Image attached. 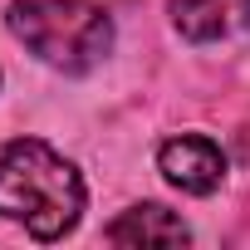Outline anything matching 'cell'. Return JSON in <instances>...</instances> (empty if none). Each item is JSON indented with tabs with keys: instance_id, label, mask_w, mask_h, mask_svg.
I'll use <instances>...</instances> for the list:
<instances>
[{
	"instance_id": "obj_1",
	"label": "cell",
	"mask_w": 250,
	"mask_h": 250,
	"mask_svg": "<svg viewBox=\"0 0 250 250\" xmlns=\"http://www.w3.org/2000/svg\"><path fill=\"white\" fill-rule=\"evenodd\" d=\"M0 216L35 240H59L83 216V177L40 138H15L0 152Z\"/></svg>"
},
{
	"instance_id": "obj_2",
	"label": "cell",
	"mask_w": 250,
	"mask_h": 250,
	"mask_svg": "<svg viewBox=\"0 0 250 250\" xmlns=\"http://www.w3.org/2000/svg\"><path fill=\"white\" fill-rule=\"evenodd\" d=\"M10 30L64 74H83L113 49V20L93 0H10Z\"/></svg>"
},
{
	"instance_id": "obj_3",
	"label": "cell",
	"mask_w": 250,
	"mask_h": 250,
	"mask_svg": "<svg viewBox=\"0 0 250 250\" xmlns=\"http://www.w3.org/2000/svg\"><path fill=\"white\" fill-rule=\"evenodd\" d=\"M157 167H162V177L172 182V187H182V191H191V196H211L216 187H221V177H226V152L211 143V138H172V143H162V152H157Z\"/></svg>"
},
{
	"instance_id": "obj_4",
	"label": "cell",
	"mask_w": 250,
	"mask_h": 250,
	"mask_svg": "<svg viewBox=\"0 0 250 250\" xmlns=\"http://www.w3.org/2000/svg\"><path fill=\"white\" fill-rule=\"evenodd\" d=\"M172 20L187 40H226L250 25V0H172Z\"/></svg>"
},
{
	"instance_id": "obj_5",
	"label": "cell",
	"mask_w": 250,
	"mask_h": 250,
	"mask_svg": "<svg viewBox=\"0 0 250 250\" xmlns=\"http://www.w3.org/2000/svg\"><path fill=\"white\" fill-rule=\"evenodd\" d=\"M108 240L113 245H187L191 230L167 206H133L108 226Z\"/></svg>"
},
{
	"instance_id": "obj_6",
	"label": "cell",
	"mask_w": 250,
	"mask_h": 250,
	"mask_svg": "<svg viewBox=\"0 0 250 250\" xmlns=\"http://www.w3.org/2000/svg\"><path fill=\"white\" fill-rule=\"evenodd\" d=\"M240 157H245V167H250V123H245V133H240Z\"/></svg>"
}]
</instances>
